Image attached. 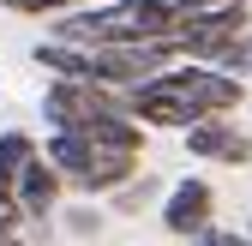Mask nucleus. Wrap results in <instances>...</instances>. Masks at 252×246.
<instances>
[{
  "label": "nucleus",
  "mask_w": 252,
  "mask_h": 246,
  "mask_svg": "<svg viewBox=\"0 0 252 246\" xmlns=\"http://www.w3.org/2000/svg\"><path fill=\"white\" fill-rule=\"evenodd\" d=\"M246 108V78L228 66H204V60H174L138 90H126V114L156 132H186L204 114H240Z\"/></svg>",
  "instance_id": "f257e3e1"
},
{
  "label": "nucleus",
  "mask_w": 252,
  "mask_h": 246,
  "mask_svg": "<svg viewBox=\"0 0 252 246\" xmlns=\"http://www.w3.org/2000/svg\"><path fill=\"white\" fill-rule=\"evenodd\" d=\"M42 156L60 168L66 192H78V198H114L126 180H138V156L132 150H114V144L90 138V132H48Z\"/></svg>",
  "instance_id": "f03ea898"
},
{
  "label": "nucleus",
  "mask_w": 252,
  "mask_h": 246,
  "mask_svg": "<svg viewBox=\"0 0 252 246\" xmlns=\"http://www.w3.org/2000/svg\"><path fill=\"white\" fill-rule=\"evenodd\" d=\"M252 30V6H240V0H216V6L192 12V18H180L168 30V42H174V60H204V66H222L228 48Z\"/></svg>",
  "instance_id": "7ed1b4c3"
},
{
  "label": "nucleus",
  "mask_w": 252,
  "mask_h": 246,
  "mask_svg": "<svg viewBox=\"0 0 252 246\" xmlns=\"http://www.w3.org/2000/svg\"><path fill=\"white\" fill-rule=\"evenodd\" d=\"M126 108V96L102 90L96 78H48L42 84V126L48 132H84L90 120Z\"/></svg>",
  "instance_id": "20e7f679"
},
{
  "label": "nucleus",
  "mask_w": 252,
  "mask_h": 246,
  "mask_svg": "<svg viewBox=\"0 0 252 246\" xmlns=\"http://www.w3.org/2000/svg\"><path fill=\"white\" fill-rule=\"evenodd\" d=\"M162 66H174V42H108V48H90V78L102 90H114V96L138 90Z\"/></svg>",
  "instance_id": "39448f33"
},
{
  "label": "nucleus",
  "mask_w": 252,
  "mask_h": 246,
  "mask_svg": "<svg viewBox=\"0 0 252 246\" xmlns=\"http://www.w3.org/2000/svg\"><path fill=\"white\" fill-rule=\"evenodd\" d=\"M180 138H186V156H198V162H222V168L252 162V132L240 126V114H204Z\"/></svg>",
  "instance_id": "423d86ee"
},
{
  "label": "nucleus",
  "mask_w": 252,
  "mask_h": 246,
  "mask_svg": "<svg viewBox=\"0 0 252 246\" xmlns=\"http://www.w3.org/2000/svg\"><path fill=\"white\" fill-rule=\"evenodd\" d=\"M210 222H216V186H210L204 174H180L174 186L162 192V228L174 240H192Z\"/></svg>",
  "instance_id": "0eeeda50"
},
{
  "label": "nucleus",
  "mask_w": 252,
  "mask_h": 246,
  "mask_svg": "<svg viewBox=\"0 0 252 246\" xmlns=\"http://www.w3.org/2000/svg\"><path fill=\"white\" fill-rule=\"evenodd\" d=\"M12 198H18V210H24V222H48L54 210H60V198H66V180H60V168H54L48 156H36V162L12 180Z\"/></svg>",
  "instance_id": "6e6552de"
},
{
  "label": "nucleus",
  "mask_w": 252,
  "mask_h": 246,
  "mask_svg": "<svg viewBox=\"0 0 252 246\" xmlns=\"http://www.w3.org/2000/svg\"><path fill=\"white\" fill-rule=\"evenodd\" d=\"M30 60H36L48 78H90V48H78V42H54V36H42L36 48H30Z\"/></svg>",
  "instance_id": "1a4fd4ad"
},
{
  "label": "nucleus",
  "mask_w": 252,
  "mask_h": 246,
  "mask_svg": "<svg viewBox=\"0 0 252 246\" xmlns=\"http://www.w3.org/2000/svg\"><path fill=\"white\" fill-rule=\"evenodd\" d=\"M42 156V138H30V132H0V192H12V180L30 168V162H36Z\"/></svg>",
  "instance_id": "9d476101"
},
{
  "label": "nucleus",
  "mask_w": 252,
  "mask_h": 246,
  "mask_svg": "<svg viewBox=\"0 0 252 246\" xmlns=\"http://www.w3.org/2000/svg\"><path fill=\"white\" fill-rule=\"evenodd\" d=\"M6 12H18V18H60V12H78V6H90V0H0Z\"/></svg>",
  "instance_id": "9b49d317"
},
{
  "label": "nucleus",
  "mask_w": 252,
  "mask_h": 246,
  "mask_svg": "<svg viewBox=\"0 0 252 246\" xmlns=\"http://www.w3.org/2000/svg\"><path fill=\"white\" fill-rule=\"evenodd\" d=\"M138 6H150L156 18H162V24L174 30L180 18H192V12H204V6H216V0H138Z\"/></svg>",
  "instance_id": "f8f14e48"
},
{
  "label": "nucleus",
  "mask_w": 252,
  "mask_h": 246,
  "mask_svg": "<svg viewBox=\"0 0 252 246\" xmlns=\"http://www.w3.org/2000/svg\"><path fill=\"white\" fill-rule=\"evenodd\" d=\"M66 228H72L78 240H90V234H102V210H96V204H90V198H84L78 210H66Z\"/></svg>",
  "instance_id": "ddd939ff"
},
{
  "label": "nucleus",
  "mask_w": 252,
  "mask_h": 246,
  "mask_svg": "<svg viewBox=\"0 0 252 246\" xmlns=\"http://www.w3.org/2000/svg\"><path fill=\"white\" fill-rule=\"evenodd\" d=\"M222 66H228L234 78H252V30H246V36L228 48V60H222Z\"/></svg>",
  "instance_id": "4468645a"
},
{
  "label": "nucleus",
  "mask_w": 252,
  "mask_h": 246,
  "mask_svg": "<svg viewBox=\"0 0 252 246\" xmlns=\"http://www.w3.org/2000/svg\"><path fill=\"white\" fill-rule=\"evenodd\" d=\"M144 198H150V180H144V174H138V180H126V186L114 192V204H120V210H138Z\"/></svg>",
  "instance_id": "2eb2a0df"
},
{
  "label": "nucleus",
  "mask_w": 252,
  "mask_h": 246,
  "mask_svg": "<svg viewBox=\"0 0 252 246\" xmlns=\"http://www.w3.org/2000/svg\"><path fill=\"white\" fill-rule=\"evenodd\" d=\"M24 228V210H18V198L12 192H0V234H18Z\"/></svg>",
  "instance_id": "dca6fc26"
},
{
  "label": "nucleus",
  "mask_w": 252,
  "mask_h": 246,
  "mask_svg": "<svg viewBox=\"0 0 252 246\" xmlns=\"http://www.w3.org/2000/svg\"><path fill=\"white\" fill-rule=\"evenodd\" d=\"M0 246H24V234H0Z\"/></svg>",
  "instance_id": "f3484780"
},
{
  "label": "nucleus",
  "mask_w": 252,
  "mask_h": 246,
  "mask_svg": "<svg viewBox=\"0 0 252 246\" xmlns=\"http://www.w3.org/2000/svg\"><path fill=\"white\" fill-rule=\"evenodd\" d=\"M240 6H252V0H240Z\"/></svg>",
  "instance_id": "a211bd4d"
}]
</instances>
